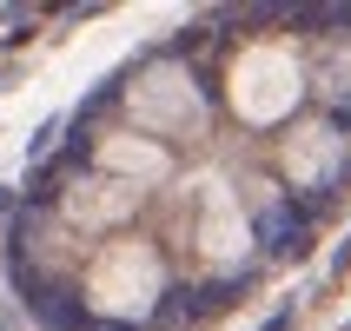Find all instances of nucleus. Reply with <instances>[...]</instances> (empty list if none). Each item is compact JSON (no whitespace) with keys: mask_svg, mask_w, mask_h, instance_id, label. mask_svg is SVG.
<instances>
[{"mask_svg":"<svg viewBox=\"0 0 351 331\" xmlns=\"http://www.w3.org/2000/svg\"><path fill=\"white\" fill-rule=\"evenodd\" d=\"M126 126L159 146H173V139H199L206 133V93H199V79L179 66V60H153V66H139L126 79Z\"/></svg>","mask_w":351,"mask_h":331,"instance_id":"2","label":"nucleus"},{"mask_svg":"<svg viewBox=\"0 0 351 331\" xmlns=\"http://www.w3.org/2000/svg\"><path fill=\"white\" fill-rule=\"evenodd\" d=\"M312 86L325 99H351V40L345 34L325 40V53H318V66H312Z\"/></svg>","mask_w":351,"mask_h":331,"instance_id":"8","label":"nucleus"},{"mask_svg":"<svg viewBox=\"0 0 351 331\" xmlns=\"http://www.w3.org/2000/svg\"><path fill=\"white\" fill-rule=\"evenodd\" d=\"M139 199L146 193H133V186H119V179H106V173H73L66 186H60V219L66 225H80V232H126V219L139 212Z\"/></svg>","mask_w":351,"mask_h":331,"instance_id":"5","label":"nucleus"},{"mask_svg":"<svg viewBox=\"0 0 351 331\" xmlns=\"http://www.w3.org/2000/svg\"><path fill=\"white\" fill-rule=\"evenodd\" d=\"M305 93V60L285 47V40H252L245 53L232 60V73H226V99H232V113L245 126H272L285 119Z\"/></svg>","mask_w":351,"mask_h":331,"instance_id":"3","label":"nucleus"},{"mask_svg":"<svg viewBox=\"0 0 351 331\" xmlns=\"http://www.w3.org/2000/svg\"><path fill=\"white\" fill-rule=\"evenodd\" d=\"M93 173L119 179V186H133V193H153L173 179V146H159V139L133 133V126H113V133L93 139Z\"/></svg>","mask_w":351,"mask_h":331,"instance_id":"6","label":"nucleus"},{"mask_svg":"<svg viewBox=\"0 0 351 331\" xmlns=\"http://www.w3.org/2000/svg\"><path fill=\"white\" fill-rule=\"evenodd\" d=\"M332 166H338V133L332 126H305V133H292V146H285V179L292 186H325L332 179Z\"/></svg>","mask_w":351,"mask_h":331,"instance_id":"7","label":"nucleus"},{"mask_svg":"<svg viewBox=\"0 0 351 331\" xmlns=\"http://www.w3.org/2000/svg\"><path fill=\"white\" fill-rule=\"evenodd\" d=\"M80 285H86V305H93L99 318L133 325V318H146L159 305V292H166V258H159V245L146 232H113L86 258V278H80Z\"/></svg>","mask_w":351,"mask_h":331,"instance_id":"1","label":"nucleus"},{"mask_svg":"<svg viewBox=\"0 0 351 331\" xmlns=\"http://www.w3.org/2000/svg\"><path fill=\"white\" fill-rule=\"evenodd\" d=\"M186 245H193V258L213 265V272H232L239 258L252 252L245 206H239V193L219 173H206V179L186 186Z\"/></svg>","mask_w":351,"mask_h":331,"instance_id":"4","label":"nucleus"}]
</instances>
